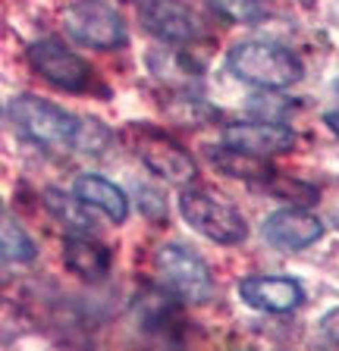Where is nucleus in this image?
Segmentation results:
<instances>
[{
  "instance_id": "nucleus-16",
  "label": "nucleus",
  "mask_w": 339,
  "mask_h": 351,
  "mask_svg": "<svg viewBox=\"0 0 339 351\" xmlns=\"http://www.w3.org/2000/svg\"><path fill=\"white\" fill-rule=\"evenodd\" d=\"M135 314H139L141 326L148 332H167L179 320V298L161 285L157 292L141 295L139 304H135Z\"/></svg>"
},
{
  "instance_id": "nucleus-2",
  "label": "nucleus",
  "mask_w": 339,
  "mask_h": 351,
  "mask_svg": "<svg viewBox=\"0 0 339 351\" xmlns=\"http://www.w3.org/2000/svg\"><path fill=\"white\" fill-rule=\"evenodd\" d=\"M226 69L239 82L261 91H283L305 75L302 60L286 44L267 41V38H248L233 44V51L226 53Z\"/></svg>"
},
{
  "instance_id": "nucleus-13",
  "label": "nucleus",
  "mask_w": 339,
  "mask_h": 351,
  "mask_svg": "<svg viewBox=\"0 0 339 351\" xmlns=\"http://www.w3.org/2000/svg\"><path fill=\"white\" fill-rule=\"evenodd\" d=\"M73 191L91 207V210L104 213L110 223H126L129 219V197L119 185H113L110 179H104L97 173H82L75 176Z\"/></svg>"
},
{
  "instance_id": "nucleus-6",
  "label": "nucleus",
  "mask_w": 339,
  "mask_h": 351,
  "mask_svg": "<svg viewBox=\"0 0 339 351\" xmlns=\"http://www.w3.org/2000/svg\"><path fill=\"white\" fill-rule=\"evenodd\" d=\"M63 25L73 41L95 51H117L129 44V29L123 16L107 0H73L63 13Z\"/></svg>"
},
{
  "instance_id": "nucleus-12",
  "label": "nucleus",
  "mask_w": 339,
  "mask_h": 351,
  "mask_svg": "<svg viewBox=\"0 0 339 351\" xmlns=\"http://www.w3.org/2000/svg\"><path fill=\"white\" fill-rule=\"evenodd\" d=\"M63 263H67V270L75 273L82 279H104L110 273V263H113V254L107 245L95 239V235H73L69 232L63 239Z\"/></svg>"
},
{
  "instance_id": "nucleus-17",
  "label": "nucleus",
  "mask_w": 339,
  "mask_h": 351,
  "mask_svg": "<svg viewBox=\"0 0 339 351\" xmlns=\"http://www.w3.org/2000/svg\"><path fill=\"white\" fill-rule=\"evenodd\" d=\"M38 248L35 241L25 235V229L19 223H13V217H3V261L7 263H29L35 261Z\"/></svg>"
},
{
  "instance_id": "nucleus-14",
  "label": "nucleus",
  "mask_w": 339,
  "mask_h": 351,
  "mask_svg": "<svg viewBox=\"0 0 339 351\" xmlns=\"http://www.w3.org/2000/svg\"><path fill=\"white\" fill-rule=\"evenodd\" d=\"M207 160L214 163V169H220L229 179H242V182H261L267 185L273 179V167L267 163V157H258V154L239 151L233 145H220L207 151Z\"/></svg>"
},
{
  "instance_id": "nucleus-15",
  "label": "nucleus",
  "mask_w": 339,
  "mask_h": 351,
  "mask_svg": "<svg viewBox=\"0 0 339 351\" xmlns=\"http://www.w3.org/2000/svg\"><path fill=\"white\" fill-rule=\"evenodd\" d=\"M45 207L51 210V217L57 219L60 226L73 235H95V217L91 207L82 201L75 191H63V189H45Z\"/></svg>"
},
{
  "instance_id": "nucleus-18",
  "label": "nucleus",
  "mask_w": 339,
  "mask_h": 351,
  "mask_svg": "<svg viewBox=\"0 0 339 351\" xmlns=\"http://www.w3.org/2000/svg\"><path fill=\"white\" fill-rule=\"evenodd\" d=\"M295 110L289 97H270V95H255L248 97V113L255 119H273V123H286V117Z\"/></svg>"
},
{
  "instance_id": "nucleus-7",
  "label": "nucleus",
  "mask_w": 339,
  "mask_h": 351,
  "mask_svg": "<svg viewBox=\"0 0 339 351\" xmlns=\"http://www.w3.org/2000/svg\"><path fill=\"white\" fill-rule=\"evenodd\" d=\"M29 63L45 82H51L60 91L85 95L95 88V69L85 57L69 51L60 38H38L29 47Z\"/></svg>"
},
{
  "instance_id": "nucleus-10",
  "label": "nucleus",
  "mask_w": 339,
  "mask_h": 351,
  "mask_svg": "<svg viewBox=\"0 0 339 351\" xmlns=\"http://www.w3.org/2000/svg\"><path fill=\"white\" fill-rule=\"evenodd\" d=\"M239 298L261 314H289L305 301V289L292 276H245L236 285Z\"/></svg>"
},
{
  "instance_id": "nucleus-1",
  "label": "nucleus",
  "mask_w": 339,
  "mask_h": 351,
  "mask_svg": "<svg viewBox=\"0 0 339 351\" xmlns=\"http://www.w3.org/2000/svg\"><path fill=\"white\" fill-rule=\"evenodd\" d=\"M7 119L23 138L47 151H82L101 154L107 141L101 123H85L67 107L45 101L38 95H16L7 101Z\"/></svg>"
},
{
  "instance_id": "nucleus-19",
  "label": "nucleus",
  "mask_w": 339,
  "mask_h": 351,
  "mask_svg": "<svg viewBox=\"0 0 339 351\" xmlns=\"http://www.w3.org/2000/svg\"><path fill=\"white\" fill-rule=\"evenodd\" d=\"M211 7L233 22H255L264 16L261 0H211Z\"/></svg>"
},
{
  "instance_id": "nucleus-11",
  "label": "nucleus",
  "mask_w": 339,
  "mask_h": 351,
  "mask_svg": "<svg viewBox=\"0 0 339 351\" xmlns=\"http://www.w3.org/2000/svg\"><path fill=\"white\" fill-rule=\"evenodd\" d=\"M295 132L286 123L273 119H248V123H233L223 129V145H233L239 151L258 154V157H273L295 147Z\"/></svg>"
},
{
  "instance_id": "nucleus-5",
  "label": "nucleus",
  "mask_w": 339,
  "mask_h": 351,
  "mask_svg": "<svg viewBox=\"0 0 339 351\" xmlns=\"http://www.w3.org/2000/svg\"><path fill=\"white\" fill-rule=\"evenodd\" d=\"M154 270L157 279L167 292H173L185 304H204L214 295V276L211 267L195 254L192 248H185L179 241L173 245H161L154 254Z\"/></svg>"
},
{
  "instance_id": "nucleus-4",
  "label": "nucleus",
  "mask_w": 339,
  "mask_h": 351,
  "mask_svg": "<svg viewBox=\"0 0 339 351\" xmlns=\"http://www.w3.org/2000/svg\"><path fill=\"white\" fill-rule=\"evenodd\" d=\"M123 138H126V145L132 147L135 157H139L157 179H163V182L189 185L195 179V173H198L192 154L185 151L173 135L154 129V125L135 123L123 132Z\"/></svg>"
},
{
  "instance_id": "nucleus-9",
  "label": "nucleus",
  "mask_w": 339,
  "mask_h": 351,
  "mask_svg": "<svg viewBox=\"0 0 339 351\" xmlns=\"http://www.w3.org/2000/svg\"><path fill=\"white\" fill-rule=\"evenodd\" d=\"M261 232H264V239L270 241L273 248L292 254V251H305L314 241H320L324 219L314 217L311 210H302V207H283V210H273L264 219Z\"/></svg>"
},
{
  "instance_id": "nucleus-3",
  "label": "nucleus",
  "mask_w": 339,
  "mask_h": 351,
  "mask_svg": "<svg viewBox=\"0 0 339 351\" xmlns=\"http://www.w3.org/2000/svg\"><path fill=\"white\" fill-rule=\"evenodd\" d=\"M179 213L207 241L242 245L248 239V223H245L242 210H236L226 197L214 195V191H207V189H183V195H179Z\"/></svg>"
},
{
  "instance_id": "nucleus-20",
  "label": "nucleus",
  "mask_w": 339,
  "mask_h": 351,
  "mask_svg": "<svg viewBox=\"0 0 339 351\" xmlns=\"http://www.w3.org/2000/svg\"><path fill=\"white\" fill-rule=\"evenodd\" d=\"M324 123L330 125V132H333V135H339V110H333V113H327V117H324Z\"/></svg>"
},
{
  "instance_id": "nucleus-8",
  "label": "nucleus",
  "mask_w": 339,
  "mask_h": 351,
  "mask_svg": "<svg viewBox=\"0 0 339 351\" xmlns=\"http://www.w3.org/2000/svg\"><path fill=\"white\" fill-rule=\"evenodd\" d=\"M139 19L163 44H192L204 35L198 13L183 0H139Z\"/></svg>"
}]
</instances>
